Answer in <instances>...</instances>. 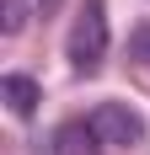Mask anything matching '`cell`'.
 Returning a JSON list of instances; mask_svg holds the SVG:
<instances>
[{
  "label": "cell",
  "instance_id": "5b68a950",
  "mask_svg": "<svg viewBox=\"0 0 150 155\" xmlns=\"http://www.w3.org/2000/svg\"><path fill=\"white\" fill-rule=\"evenodd\" d=\"M27 16H32L27 0H0V32H5V38H16V32L27 27Z\"/></svg>",
  "mask_w": 150,
  "mask_h": 155
},
{
  "label": "cell",
  "instance_id": "3957f363",
  "mask_svg": "<svg viewBox=\"0 0 150 155\" xmlns=\"http://www.w3.org/2000/svg\"><path fill=\"white\" fill-rule=\"evenodd\" d=\"M0 96H5V107H11L16 118H32L38 102H43V91H38L32 75H5V80H0Z\"/></svg>",
  "mask_w": 150,
  "mask_h": 155
},
{
  "label": "cell",
  "instance_id": "6da1fadb",
  "mask_svg": "<svg viewBox=\"0 0 150 155\" xmlns=\"http://www.w3.org/2000/svg\"><path fill=\"white\" fill-rule=\"evenodd\" d=\"M102 59H107V5L86 0V11L70 27V64H75V75H97Z\"/></svg>",
  "mask_w": 150,
  "mask_h": 155
},
{
  "label": "cell",
  "instance_id": "7a4b0ae2",
  "mask_svg": "<svg viewBox=\"0 0 150 155\" xmlns=\"http://www.w3.org/2000/svg\"><path fill=\"white\" fill-rule=\"evenodd\" d=\"M86 128L97 134V144L107 150H139L145 144V118H139L129 102H97L86 118Z\"/></svg>",
  "mask_w": 150,
  "mask_h": 155
},
{
  "label": "cell",
  "instance_id": "277c9868",
  "mask_svg": "<svg viewBox=\"0 0 150 155\" xmlns=\"http://www.w3.org/2000/svg\"><path fill=\"white\" fill-rule=\"evenodd\" d=\"M102 144H97V134H91L86 123H64L59 134H54V155H97Z\"/></svg>",
  "mask_w": 150,
  "mask_h": 155
},
{
  "label": "cell",
  "instance_id": "8992f818",
  "mask_svg": "<svg viewBox=\"0 0 150 155\" xmlns=\"http://www.w3.org/2000/svg\"><path fill=\"white\" fill-rule=\"evenodd\" d=\"M134 54H139V59H150V32H139V38H134Z\"/></svg>",
  "mask_w": 150,
  "mask_h": 155
}]
</instances>
